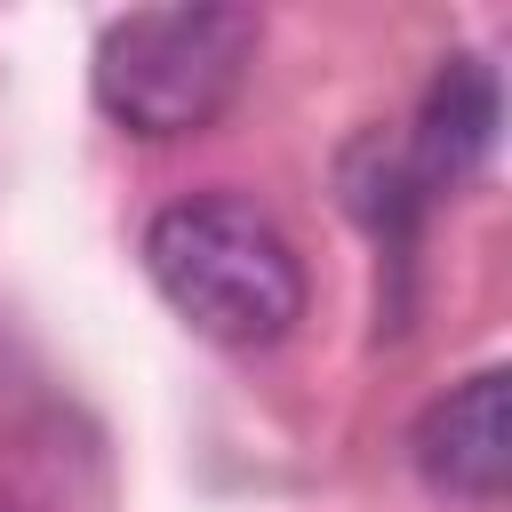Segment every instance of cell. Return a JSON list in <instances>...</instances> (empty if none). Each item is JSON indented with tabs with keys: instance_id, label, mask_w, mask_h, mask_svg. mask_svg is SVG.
<instances>
[{
	"instance_id": "cell-1",
	"label": "cell",
	"mask_w": 512,
	"mask_h": 512,
	"mask_svg": "<svg viewBox=\"0 0 512 512\" xmlns=\"http://www.w3.org/2000/svg\"><path fill=\"white\" fill-rule=\"evenodd\" d=\"M144 272L192 336L232 352L280 344L304 320V264L288 232L232 192H192L160 208L144 232Z\"/></svg>"
},
{
	"instance_id": "cell-2",
	"label": "cell",
	"mask_w": 512,
	"mask_h": 512,
	"mask_svg": "<svg viewBox=\"0 0 512 512\" xmlns=\"http://www.w3.org/2000/svg\"><path fill=\"white\" fill-rule=\"evenodd\" d=\"M256 64L248 8H136L96 40V104L128 136H200Z\"/></svg>"
},
{
	"instance_id": "cell-3",
	"label": "cell",
	"mask_w": 512,
	"mask_h": 512,
	"mask_svg": "<svg viewBox=\"0 0 512 512\" xmlns=\"http://www.w3.org/2000/svg\"><path fill=\"white\" fill-rule=\"evenodd\" d=\"M408 456H416V480L424 488L464 496V504H496L504 480H512V376L504 368H480V376L448 384L416 416Z\"/></svg>"
},
{
	"instance_id": "cell-4",
	"label": "cell",
	"mask_w": 512,
	"mask_h": 512,
	"mask_svg": "<svg viewBox=\"0 0 512 512\" xmlns=\"http://www.w3.org/2000/svg\"><path fill=\"white\" fill-rule=\"evenodd\" d=\"M496 144V72L480 56H448L424 88V112H416V152H408V184H456L488 160Z\"/></svg>"
},
{
	"instance_id": "cell-5",
	"label": "cell",
	"mask_w": 512,
	"mask_h": 512,
	"mask_svg": "<svg viewBox=\"0 0 512 512\" xmlns=\"http://www.w3.org/2000/svg\"><path fill=\"white\" fill-rule=\"evenodd\" d=\"M0 512H16V504H8V496H0Z\"/></svg>"
}]
</instances>
